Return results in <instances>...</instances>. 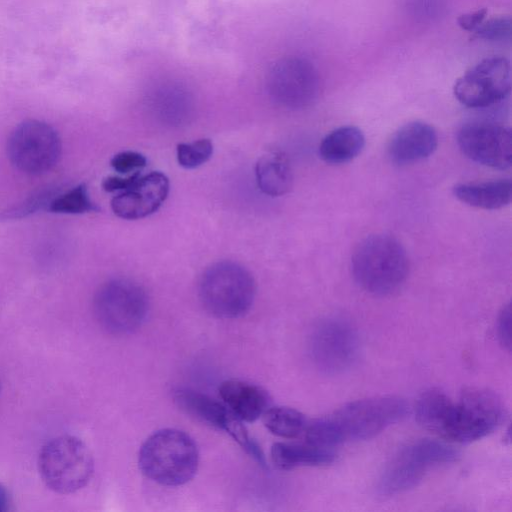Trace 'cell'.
I'll return each mask as SVG.
<instances>
[{"instance_id":"e0dca14e","label":"cell","mask_w":512,"mask_h":512,"mask_svg":"<svg viewBox=\"0 0 512 512\" xmlns=\"http://www.w3.org/2000/svg\"><path fill=\"white\" fill-rule=\"evenodd\" d=\"M223 403L242 421L254 422L269 408L268 393L258 385L238 379L223 381L219 386Z\"/></svg>"},{"instance_id":"4fadbf2b","label":"cell","mask_w":512,"mask_h":512,"mask_svg":"<svg viewBox=\"0 0 512 512\" xmlns=\"http://www.w3.org/2000/svg\"><path fill=\"white\" fill-rule=\"evenodd\" d=\"M174 401L185 413L195 419L227 432L247 453L260 464L265 465V458L260 447L251 439L242 420L225 404L200 392L179 388L174 391Z\"/></svg>"},{"instance_id":"5b68a950","label":"cell","mask_w":512,"mask_h":512,"mask_svg":"<svg viewBox=\"0 0 512 512\" xmlns=\"http://www.w3.org/2000/svg\"><path fill=\"white\" fill-rule=\"evenodd\" d=\"M505 418L500 399L492 392L465 388L452 402L438 436L455 443H471L492 433Z\"/></svg>"},{"instance_id":"f546056e","label":"cell","mask_w":512,"mask_h":512,"mask_svg":"<svg viewBox=\"0 0 512 512\" xmlns=\"http://www.w3.org/2000/svg\"><path fill=\"white\" fill-rule=\"evenodd\" d=\"M139 171H135L128 177L109 176L104 179L102 186L107 192L123 191L130 187L136 179L140 176Z\"/></svg>"},{"instance_id":"ac0fdd59","label":"cell","mask_w":512,"mask_h":512,"mask_svg":"<svg viewBox=\"0 0 512 512\" xmlns=\"http://www.w3.org/2000/svg\"><path fill=\"white\" fill-rule=\"evenodd\" d=\"M512 184L509 179L460 183L453 187L454 196L471 207L496 210L511 201Z\"/></svg>"},{"instance_id":"6da1fadb","label":"cell","mask_w":512,"mask_h":512,"mask_svg":"<svg viewBox=\"0 0 512 512\" xmlns=\"http://www.w3.org/2000/svg\"><path fill=\"white\" fill-rule=\"evenodd\" d=\"M408 413L407 402L399 396H378L345 404L331 415L319 418L322 439L330 447L345 441L373 438Z\"/></svg>"},{"instance_id":"4dcf8cb0","label":"cell","mask_w":512,"mask_h":512,"mask_svg":"<svg viewBox=\"0 0 512 512\" xmlns=\"http://www.w3.org/2000/svg\"><path fill=\"white\" fill-rule=\"evenodd\" d=\"M486 16L487 9L481 8L474 12L460 15L457 19V23L463 30L472 32L485 20Z\"/></svg>"},{"instance_id":"484cf974","label":"cell","mask_w":512,"mask_h":512,"mask_svg":"<svg viewBox=\"0 0 512 512\" xmlns=\"http://www.w3.org/2000/svg\"><path fill=\"white\" fill-rule=\"evenodd\" d=\"M213 154V143L209 139H200L177 146V160L180 166L193 169L207 162Z\"/></svg>"},{"instance_id":"7a4b0ae2","label":"cell","mask_w":512,"mask_h":512,"mask_svg":"<svg viewBox=\"0 0 512 512\" xmlns=\"http://www.w3.org/2000/svg\"><path fill=\"white\" fill-rule=\"evenodd\" d=\"M351 272L364 291L375 296H387L406 281L409 258L395 237L384 233L371 234L354 248Z\"/></svg>"},{"instance_id":"ffe728a7","label":"cell","mask_w":512,"mask_h":512,"mask_svg":"<svg viewBox=\"0 0 512 512\" xmlns=\"http://www.w3.org/2000/svg\"><path fill=\"white\" fill-rule=\"evenodd\" d=\"M271 459L281 470L299 466H321L334 461L332 449L318 447L307 442H277L271 447Z\"/></svg>"},{"instance_id":"1f68e13d","label":"cell","mask_w":512,"mask_h":512,"mask_svg":"<svg viewBox=\"0 0 512 512\" xmlns=\"http://www.w3.org/2000/svg\"><path fill=\"white\" fill-rule=\"evenodd\" d=\"M10 496L5 486L0 483V512L9 510Z\"/></svg>"},{"instance_id":"8992f818","label":"cell","mask_w":512,"mask_h":512,"mask_svg":"<svg viewBox=\"0 0 512 512\" xmlns=\"http://www.w3.org/2000/svg\"><path fill=\"white\" fill-rule=\"evenodd\" d=\"M38 466L47 487L60 494H70L89 482L94 461L89 448L81 439L62 435L43 445Z\"/></svg>"},{"instance_id":"d4e9b609","label":"cell","mask_w":512,"mask_h":512,"mask_svg":"<svg viewBox=\"0 0 512 512\" xmlns=\"http://www.w3.org/2000/svg\"><path fill=\"white\" fill-rule=\"evenodd\" d=\"M49 209L56 213L79 214L95 211L97 207L91 201L86 186L80 184L55 197L50 202Z\"/></svg>"},{"instance_id":"7402d4cb","label":"cell","mask_w":512,"mask_h":512,"mask_svg":"<svg viewBox=\"0 0 512 512\" xmlns=\"http://www.w3.org/2000/svg\"><path fill=\"white\" fill-rule=\"evenodd\" d=\"M452 400L441 390H425L416 400L415 418L424 429L438 435Z\"/></svg>"},{"instance_id":"3957f363","label":"cell","mask_w":512,"mask_h":512,"mask_svg":"<svg viewBox=\"0 0 512 512\" xmlns=\"http://www.w3.org/2000/svg\"><path fill=\"white\" fill-rule=\"evenodd\" d=\"M138 464L141 472L150 480L164 486H180L195 476L199 452L188 434L165 428L154 432L144 441Z\"/></svg>"},{"instance_id":"2e32d148","label":"cell","mask_w":512,"mask_h":512,"mask_svg":"<svg viewBox=\"0 0 512 512\" xmlns=\"http://www.w3.org/2000/svg\"><path fill=\"white\" fill-rule=\"evenodd\" d=\"M438 146L437 132L422 121L401 126L391 137L387 152L392 162L408 165L428 158Z\"/></svg>"},{"instance_id":"9a60e30c","label":"cell","mask_w":512,"mask_h":512,"mask_svg":"<svg viewBox=\"0 0 512 512\" xmlns=\"http://www.w3.org/2000/svg\"><path fill=\"white\" fill-rule=\"evenodd\" d=\"M169 180L161 172L140 174L126 190L111 201L113 212L120 218L136 220L153 214L167 198Z\"/></svg>"},{"instance_id":"30bf717a","label":"cell","mask_w":512,"mask_h":512,"mask_svg":"<svg viewBox=\"0 0 512 512\" xmlns=\"http://www.w3.org/2000/svg\"><path fill=\"white\" fill-rule=\"evenodd\" d=\"M7 154L18 170L32 175L42 174L57 163L61 141L54 128L47 123L27 120L12 131Z\"/></svg>"},{"instance_id":"d6986e66","label":"cell","mask_w":512,"mask_h":512,"mask_svg":"<svg viewBox=\"0 0 512 512\" xmlns=\"http://www.w3.org/2000/svg\"><path fill=\"white\" fill-rule=\"evenodd\" d=\"M365 146V136L356 126L346 125L330 131L319 145L321 159L332 165L345 164L356 158Z\"/></svg>"},{"instance_id":"ba28073f","label":"cell","mask_w":512,"mask_h":512,"mask_svg":"<svg viewBox=\"0 0 512 512\" xmlns=\"http://www.w3.org/2000/svg\"><path fill=\"white\" fill-rule=\"evenodd\" d=\"M93 311L99 325L114 335L129 334L142 326L149 311L144 288L129 279H113L96 292Z\"/></svg>"},{"instance_id":"44dd1931","label":"cell","mask_w":512,"mask_h":512,"mask_svg":"<svg viewBox=\"0 0 512 512\" xmlns=\"http://www.w3.org/2000/svg\"><path fill=\"white\" fill-rule=\"evenodd\" d=\"M259 189L269 196L288 193L293 185V173L286 155L271 151L261 156L255 168Z\"/></svg>"},{"instance_id":"277c9868","label":"cell","mask_w":512,"mask_h":512,"mask_svg":"<svg viewBox=\"0 0 512 512\" xmlns=\"http://www.w3.org/2000/svg\"><path fill=\"white\" fill-rule=\"evenodd\" d=\"M198 290L201 303L210 314L234 319L250 310L256 284L252 274L239 263L219 261L204 271Z\"/></svg>"},{"instance_id":"4316f807","label":"cell","mask_w":512,"mask_h":512,"mask_svg":"<svg viewBox=\"0 0 512 512\" xmlns=\"http://www.w3.org/2000/svg\"><path fill=\"white\" fill-rule=\"evenodd\" d=\"M511 18L509 16H495L484 20L475 30L478 38L489 41H504L511 37Z\"/></svg>"},{"instance_id":"f1b7e54d","label":"cell","mask_w":512,"mask_h":512,"mask_svg":"<svg viewBox=\"0 0 512 512\" xmlns=\"http://www.w3.org/2000/svg\"><path fill=\"white\" fill-rule=\"evenodd\" d=\"M497 337L500 344L508 351L511 349V306H503L497 319Z\"/></svg>"},{"instance_id":"83f0119b","label":"cell","mask_w":512,"mask_h":512,"mask_svg":"<svg viewBox=\"0 0 512 512\" xmlns=\"http://www.w3.org/2000/svg\"><path fill=\"white\" fill-rule=\"evenodd\" d=\"M146 163L145 156L135 151H123L111 159V166L121 174L138 171L145 167Z\"/></svg>"},{"instance_id":"5bb4252c","label":"cell","mask_w":512,"mask_h":512,"mask_svg":"<svg viewBox=\"0 0 512 512\" xmlns=\"http://www.w3.org/2000/svg\"><path fill=\"white\" fill-rule=\"evenodd\" d=\"M457 144L470 160L505 170L511 166L512 137L509 128L491 122H471L457 133Z\"/></svg>"},{"instance_id":"8fae6325","label":"cell","mask_w":512,"mask_h":512,"mask_svg":"<svg viewBox=\"0 0 512 512\" xmlns=\"http://www.w3.org/2000/svg\"><path fill=\"white\" fill-rule=\"evenodd\" d=\"M267 89L278 105L292 110L303 109L318 97L319 75L309 60L298 56L284 57L271 67Z\"/></svg>"},{"instance_id":"cb8c5ba5","label":"cell","mask_w":512,"mask_h":512,"mask_svg":"<svg viewBox=\"0 0 512 512\" xmlns=\"http://www.w3.org/2000/svg\"><path fill=\"white\" fill-rule=\"evenodd\" d=\"M262 416L272 434L286 439L301 436L308 422L300 411L284 406L269 407Z\"/></svg>"},{"instance_id":"52a82bcc","label":"cell","mask_w":512,"mask_h":512,"mask_svg":"<svg viewBox=\"0 0 512 512\" xmlns=\"http://www.w3.org/2000/svg\"><path fill=\"white\" fill-rule=\"evenodd\" d=\"M458 452L445 442L420 439L401 448L381 474L376 491L390 497L415 487L433 466L450 463Z\"/></svg>"},{"instance_id":"9c48e42d","label":"cell","mask_w":512,"mask_h":512,"mask_svg":"<svg viewBox=\"0 0 512 512\" xmlns=\"http://www.w3.org/2000/svg\"><path fill=\"white\" fill-rule=\"evenodd\" d=\"M359 338L353 326L342 318L319 321L312 330L309 352L314 365L327 375L349 370L359 355Z\"/></svg>"},{"instance_id":"603a6c76","label":"cell","mask_w":512,"mask_h":512,"mask_svg":"<svg viewBox=\"0 0 512 512\" xmlns=\"http://www.w3.org/2000/svg\"><path fill=\"white\" fill-rule=\"evenodd\" d=\"M154 109L163 117L179 119L190 110L191 97L187 89L173 81L163 82L152 91Z\"/></svg>"},{"instance_id":"7c38bea8","label":"cell","mask_w":512,"mask_h":512,"mask_svg":"<svg viewBox=\"0 0 512 512\" xmlns=\"http://www.w3.org/2000/svg\"><path fill=\"white\" fill-rule=\"evenodd\" d=\"M510 91V62L502 56L481 60L460 76L453 86L455 98L469 108L496 104L505 99Z\"/></svg>"}]
</instances>
